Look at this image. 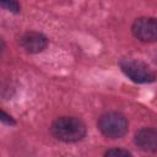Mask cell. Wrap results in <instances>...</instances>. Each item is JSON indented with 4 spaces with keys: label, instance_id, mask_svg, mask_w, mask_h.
<instances>
[{
    "label": "cell",
    "instance_id": "cell-1",
    "mask_svg": "<svg viewBox=\"0 0 157 157\" xmlns=\"http://www.w3.org/2000/svg\"><path fill=\"white\" fill-rule=\"evenodd\" d=\"M52 135L63 142H77L86 135L83 121L75 117L56 118L50 126Z\"/></svg>",
    "mask_w": 157,
    "mask_h": 157
},
{
    "label": "cell",
    "instance_id": "cell-2",
    "mask_svg": "<svg viewBox=\"0 0 157 157\" xmlns=\"http://www.w3.org/2000/svg\"><path fill=\"white\" fill-rule=\"evenodd\" d=\"M98 129L109 139H119L128 131V120L121 113L107 112L99 117Z\"/></svg>",
    "mask_w": 157,
    "mask_h": 157
},
{
    "label": "cell",
    "instance_id": "cell-3",
    "mask_svg": "<svg viewBox=\"0 0 157 157\" xmlns=\"http://www.w3.org/2000/svg\"><path fill=\"white\" fill-rule=\"evenodd\" d=\"M120 69L136 83H150L157 78L155 71L147 64L136 59H123L120 61Z\"/></svg>",
    "mask_w": 157,
    "mask_h": 157
},
{
    "label": "cell",
    "instance_id": "cell-4",
    "mask_svg": "<svg viewBox=\"0 0 157 157\" xmlns=\"http://www.w3.org/2000/svg\"><path fill=\"white\" fill-rule=\"evenodd\" d=\"M131 32L135 38L141 42L157 40V18L155 17H139L131 26Z\"/></svg>",
    "mask_w": 157,
    "mask_h": 157
},
{
    "label": "cell",
    "instance_id": "cell-5",
    "mask_svg": "<svg viewBox=\"0 0 157 157\" xmlns=\"http://www.w3.org/2000/svg\"><path fill=\"white\" fill-rule=\"evenodd\" d=\"M20 45L27 52L32 54H37L43 52L48 45L47 37L40 32H26L20 37Z\"/></svg>",
    "mask_w": 157,
    "mask_h": 157
},
{
    "label": "cell",
    "instance_id": "cell-6",
    "mask_svg": "<svg viewBox=\"0 0 157 157\" xmlns=\"http://www.w3.org/2000/svg\"><path fill=\"white\" fill-rule=\"evenodd\" d=\"M136 146L145 152H156L157 151V130L152 128H142L135 134Z\"/></svg>",
    "mask_w": 157,
    "mask_h": 157
},
{
    "label": "cell",
    "instance_id": "cell-7",
    "mask_svg": "<svg viewBox=\"0 0 157 157\" xmlns=\"http://www.w3.org/2000/svg\"><path fill=\"white\" fill-rule=\"evenodd\" d=\"M1 6L11 12H20V4L17 2V0H0Z\"/></svg>",
    "mask_w": 157,
    "mask_h": 157
},
{
    "label": "cell",
    "instance_id": "cell-8",
    "mask_svg": "<svg viewBox=\"0 0 157 157\" xmlns=\"http://www.w3.org/2000/svg\"><path fill=\"white\" fill-rule=\"evenodd\" d=\"M105 156H131V153L128 150H123V148H110L108 151H105L104 153Z\"/></svg>",
    "mask_w": 157,
    "mask_h": 157
},
{
    "label": "cell",
    "instance_id": "cell-9",
    "mask_svg": "<svg viewBox=\"0 0 157 157\" xmlns=\"http://www.w3.org/2000/svg\"><path fill=\"white\" fill-rule=\"evenodd\" d=\"M1 121L2 123H5V124H7V125H13L15 124V120L12 119V117H10V115H7L4 110L1 112Z\"/></svg>",
    "mask_w": 157,
    "mask_h": 157
}]
</instances>
